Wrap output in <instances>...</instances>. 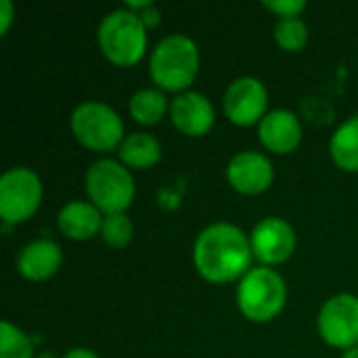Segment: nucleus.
<instances>
[{
	"label": "nucleus",
	"instance_id": "f257e3e1",
	"mask_svg": "<svg viewBox=\"0 0 358 358\" xmlns=\"http://www.w3.org/2000/svg\"><path fill=\"white\" fill-rule=\"evenodd\" d=\"M252 243L239 227L231 222H214L206 227L193 245V264L210 283L241 281L252 271Z\"/></svg>",
	"mask_w": 358,
	"mask_h": 358
},
{
	"label": "nucleus",
	"instance_id": "f03ea898",
	"mask_svg": "<svg viewBox=\"0 0 358 358\" xmlns=\"http://www.w3.org/2000/svg\"><path fill=\"white\" fill-rule=\"evenodd\" d=\"M199 48L193 38L185 34L164 36L151 50L149 76L164 92H185L199 73Z\"/></svg>",
	"mask_w": 358,
	"mask_h": 358
},
{
	"label": "nucleus",
	"instance_id": "7ed1b4c3",
	"mask_svg": "<svg viewBox=\"0 0 358 358\" xmlns=\"http://www.w3.org/2000/svg\"><path fill=\"white\" fill-rule=\"evenodd\" d=\"M96 42L99 50L109 63L117 67H130L138 63L147 50V25L138 13L122 6L101 19Z\"/></svg>",
	"mask_w": 358,
	"mask_h": 358
},
{
	"label": "nucleus",
	"instance_id": "20e7f679",
	"mask_svg": "<svg viewBox=\"0 0 358 358\" xmlns=\"http://www.w3.org/2000/svg\"><path fill=\"white\" fill-rule=\"evenodd\" d=\"M237 306L254 323H268L287 304L285 279L271 266H254L237 285Z\"/></svg>",
	"mask_w": 358,
	"mask_h": 358
},
{
	"label": "nucleus",
	"instance_id": "39448f33",
	"mask_svg": "<svg viewBox=\"0 0 358 358\" xmlns=\"http://www.w3.org/2000/svg\"><path fill=\"white\" fill-rule=\"evenodd\" d=\"M84 187L88 199L103 212V216L126 212L134 199V176L117 159L105 157L90 164L84 176Z\"/></svg>",
	"mask_w": 358,
	"mask_h": 358
},
{
	"label": "nucleus",
	"instance_id": "423d86ee",
	"mask_svg": "<svg viewBox=\"0 0 358 358\" xmlns=\"http://www.w3.org/2000/svg\"><path fill=\"white\" fill-rule=\"evenodd\" d=\"M71 132L80 145L90 151L120 149L124 136V122L117 111L103 101L80 103L69 117Z\"/></svg>",
	"mask_w": 358,
	"mask_h": 358
},
{
	"label": "nucleus",
	"instance_id": "0eeeda50",
	"mask_svg": "<svg viewBox=\"0 0 358 358\" xmlns=\"http://www.w3.org/2000/svg\"><path fill=\"white\" fill-rule=\"evenodd\" d=\"M42 201L40 176L25 168H8L0 176V218L6 227L25 222L36 214Z\"/></svg>",
	"mask_w": 358,
	"mask_h": 358
},
{
	"label": "nucleus",
	"instance_id": "6e6552de",
	"mask_svg": "<svg viewBox=\"0 0 358 358\" xmlns=\"http://www.w3.org/2000/svg\"><path fill=\"white\" fill-rule=\"evenodd\" d=\"M317 329L321 340L331 348L346 352L358 346V296L338 294L323 302Z\"/></svg>",
	"mask_w": 358,
	"mask_h": 358
},
{
	"label": "nucleus",
	"instance_id": "1a4fd4ad",
	"mask_svg": "<svg viewBox=\"0 0 358 358\" xmlns=\"http://www.w3.org/2000/svg\"><path fill=\"white\" fill-rule=\"evenodd\" d=\"M222 109L229 122L235 126L260 124L268 113V90L262 80L254 76H241L227 86Z\"/></svg>",
	"mask_w": 358,
	"mask_h": 358
},
{
	"label": "nucleus",
	"instance_id": "9d476101",
	"mask_svg": "<svg viewBox=\"0 0 358 358\" xmlns=\"http://www.w3.org/2000/svg\"><path fill=\"white\" fill-rule=\"evenodd\" d=\"M250 243L254 258L262 266H277L292 258L296 250V231L285 218L268 216L252 229Z\"/></svg>",
	"mask_w": 358,
	"mask_h": 358
},
{
	"label": "nucleus",
	"instance_id": "9b49d317",
	"mask_svg": "<svg viewBox=\"0 0 358 358\" xmlns=\"http://www.w3.org/2000/svg\"><path fill=\"white\" fill-rule=\"evenodd\" d=\"M275 178V168L268 155L260 151H241L231 157L227 166L229 185L243 195L264 193Z\"/></svg>",
	"mask_w": 358,
	"mask_h": 358
},
{
	"label": "nucleus",
	"instance_id": "f8f14e48",
	"mask_svg": "<svg viewBox=\"0 0 358 358\" xmlns=\"http://www.w3.org/2000/svg\"><path fill=\"white\" fill-rule=\"evenodd\" d=\"M170 120L178 132L187 136H203L212 130L216 113L206 94L185 90L170 101Z\"/></svg>",
	"mask_w": 358,
	"mask_h": 358
},
{
	"label": "nucleus",
	"instance_id": "ddd939ff",
	"mask_svg": "<svg viewBox=\"0 0 358 358\" xmlns=\"http://www.w3.org/2000/svg\"><path fill=\"white\" fill-rule=\"evenodd\" d=\"M258 136L271 153H292L302 143L300 117L289 109H273L258 124Z\"/></svg>",
	"mask_w": 358,
	"mask_h": 358
},
{
	"label": "nucleus",
	"instance_id": "4468645a",
	"mask_svg": "<svg viewBox=\"0 0 358 358\" xmlns=\"http://www.w3.org/2000/svg\"><path fill=\"white\" fill-rule=\"evenodd\" d=\"M63 264V250L50 239H36L21 248L17 271L27 281H46Z\"/></svg>",
	"mask_w": 358,
	"mask_h": 358
},
{
	"label": "nucleus",
	"instance_id": "2eb2a0df",
	"mask_svg": "<svg viewBox=\"0 0 358 358\" xmlns=\"http://www.w3.org/2000/svg\"><path fill=\"white\" fill-rule=\"evenodd\" d=\"M103 212L92 201L73 199L59 210L57 224L59 231L71 241H88L101 233Z\"/></svg>",
	"mask_w": 358,
	"mask_h": 358
},
{
	"label": "nucleus",
	"instance_id": "dca6fc26",
	"mask_svg": "<svg viewBox=\"0 0 358 358\" xmlns=\"http://www.w3.org/2000/svg\"><path fill=\"white\" fill-rule=\"evenodd\" d=\"M117 157L128 170H149L162 159V145L151 132L138 130L126 134L117 149Z\"/></svg>",
	"mask_w": 358,
	"mask_h": 358
},
{
	"label": "nucleus",
	"instance_id": "f3484780",
	"mask_svg": "<svg viewBox=\"0 0 358 358\" xmlns=\"http://www.w3.org/2000/svg\"><path fill=\"white\" fill-rule=\"evenodd\" d=\"M329 155L334 164L346 172H358V115L338 126L329 141Z\"/></svg>",
	"mask_w": 358,
	"mask_h": 358
},
{
	"label": "nucleus",
	"instance_id": "a211bd4d",
	"mask_svg": "<svg viewBox=\"0 0 358 358\" xmlns=\"http://www.w3.org/2000/svg\"><path fill=\"white\" fill-rule=\"evenodd\" d=\"M128 111L134 117V122H138L143 126H153L166 115V111L170 113V105H168V99L162 88L147 86V88L136 90L130 96Z\"/></svg>",
	"mask_w": 358,
	"mask_h": 358
},
{
	"label": "nucleus",
	"instance_id": "6ab92c4d",
	"mask_svg": "<svg viewBox=\"0 0 358 358\" xmlns=\"http://www.w3.org/2000/svg\"><path fill=\"white\" fill-rule=\"evenodd\" d=\"M0 358H36L29 336L8 321L0 323Z\"/></svg>",
	"mask_w": 358,
	"mask_h": 358
},
{
	"label": "nucleus",
	"instance_id": "aec40b11",
	"mask_svg": "<svg viewBox=\"0 0 358 358\" xmlns=\"http://www.w3.org/2000/svg\"><path fill=\"white\" fill-rule=\"evenodd\" d=\"M275 40L283 50L296 52V50L304 48V44L308 40V25L300 17L279 19L275 25Z\"/></svg>",
	"mask_w": 358,
	"mask_h": 358
},
{
	"label": "nucleus",
	"instance_id": "412c9836",
	"mask_svg": "<svg viewBox=\"0 0 358 358\" xmlns=\"http://www.w3.org/2000/svg\"><path fill=\"white\" fill-rule=\"evenodd\" d=\"M134 235V224L128 218L126 212L122 214H109L103 218V227H101V237L109 248H126L132 241Z\"/></svg>",
	"mask_w": 358,
	"mask_h": 358
},
{
	"label": "nucleus",
	"instance_id": "4be33fe9",
	"mask_svg": "<svg viewBox=\"0 0 358 358\" xmlns=\"http://www.w3.org/2000/svg\"><path fill=\"white\" fill-rule=\"evenodd\" d=\"M262 6L275 13L279 19H289V17H300V13H304L306 8V2L304 0H264Z\"/></svg>",
	"mask_w": 358,
	"mask_h": 358
},
{
	"label": "nucleus",
	"instance_id": "5701e85b",
	"mask_svg": "<svg viewBox=\"0 0 358 358\" xmlns=\"http://www.w3.org/2000/svg\"><path fill=\"white\" fill-rule=\"evenodd\" d=\"M15 17V6L10 0H0V36H4L13 23Z\"/></svg>",
	"mask_w": 358,
	"mask_h": 358
},
{
	"label": "nucleus",
	"instance_id": "b1692460",
	"mask_svg": "<svg viewBox=\"0 0 358 358\" xmlns=\"http://www.w3.org/2000/svg\"><path fill=\"white\" fill-rule=\"evenodd\" d=\"M138 15H141L143 23L147 25V29H149V27H155V25L159 23V13H157V8H155L153 4H151V6H147V8H143Z\"/></svg>",
	"mask_w": 358,
	"mask_h": 358
},
{
	"label": "nucleus",
	"instance_id": "393cba45",
	"mask_svg": "<svg viewBox=\"0 0 358 358\" xmlns=\"http://www.w3.org/2000/svg\"><path fill=\"white\" fill-rule=\"evenodd\" d=\"M61 358H99L92 350H88V348H71V350H67L65 355Z\"/></svg>",
	"mask_w": 358,
	"mask_h": 358
},
{
	"label": "nucleus",
	"instance_id": "a878e982",
	"mask_svg": "<svg viewBox=\"0 0 358 358\" xmlns=\"http://www.w3.org/2000/svg\"><path fill=\"white\" fill-rule=\"evenodd\" d=\"M342 358H358V346L350 348V350H346V352L342 355Z\"/></svg>",
	"mask_w": 358,
	"mask_h": 358
},
{
	"label": "nucleus",
	"instance_id": "bb28decb",
	"mask_svg": "<svg viewBox=\"0 0 358 358\" xmlns=\"http://www.w3.org/2000/svg\"><path fill=\"white\" fill-rule=\"evenodd\" d=\"M36 358H57V357H55L52 352H38V355H36Z\"/></svg>",
	"mask_w": 358,
	"mask_h": 358
}]
</instances>
